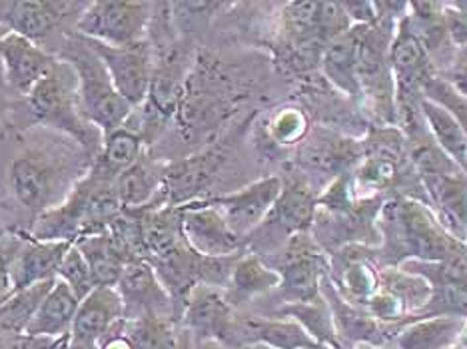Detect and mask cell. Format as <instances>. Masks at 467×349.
Segmentation results:
<instances>
[{"label": "cell", "mask_w": 467, "mask_h": 349, "mask_svg": "<svg viewBox=\"0 0 467 349\" xmlns=\"http://www.w3.org/2000/svg\"><path fill=\"white\" fill-rule=\"evenodd\" d=\"M379 244L374 258L379 268H398L403 262H445L465 250L435 220L433 211L410 196H389L376 220Z\"/></svg>", "instance_id": "6da1fadb"}, {"label": "cell", "mask_w": 467, "mask_h": 349, "mask_svg": "<svg viewBox=\"0 0 467 349\" xmlns=\"http://www.w3.org/2000/svg\"><path fill=\"white\" fill-rule=\"evenodd\" d=\"M72 154H60L58 148H26L8 168V184L16 202L33 214L60 206L74 190L77 166Z\"/></svg>", "instance_id": "7a4b0ae2"}, {"label": "cell", "mask_w": 467, "mask_h": 349, "mask_svg": "<svg viewBox=\"0 0 467 349\" xmlns=\"http://www.w3.org/2000/svg\"><path fill=\"white\" fill-rule=\"evenodd\" d=\"M60 60L67 62L77 74L82 114L102 134V139L124 128V122L134 108L114 88L110 74L106 72L102 60L90 48L87 38L78 35L68 40L60 50Z\"/></svg>", "instance_id": "3957f363"}, {"label": "cell", "mask_w": 467, "mask_h": 349, "mask_svg": "<svg viewBox=\"0 0 467 349\" xmlns=\"http://www.w3.org/2000/svg\"><path fill=\"white\" fill-rule=\"evenodd\" d=\"M26 98L28 108L33 110L36 120L50 126V128L68 132L87 150L99 154L102 144L92 140L94 126L84 118L78 98L77 74L67 62H58L57 68L28 92Z\"/></svg>", "instance_id": "277c9868"}, {"label": "cell", "mask_w": 467, "mask_h": 349, "mask_svg": "<svg viewBox=\"0 0 467 349\" xmlns=\"http://www.w3.org/2000/svg\"><path fill=\"white\" fill-rule=\"evenodd\" d=\"M275 256L264 258L280 276L282 303H304L322 300V278L330 270L326 251L316 244L310 231L292 236L274 251Z\"/></svg>", "instance_id": "5b68a950"}, {"label": "cell", "mask_w": 467, "mask_h": 349, "mask_svg": "<svg viewBox=\"0 0 467 349\" xmlns=\"http://www.w3.org/2000/svg\"><path fill=\"white\" fill-rule=\"evenodd\" d=\"M317 198H320V190H316L302 172L296 170L282 176V192L278 200L264 224L250 236L262 234V248L270 246V250L275 248L278 251L292 236L306 234L312 230Z\"/></svg>", "instance_id": "8992f818"}, {"label": "cell", "mask_w": 467, "mask_h": 349, "mask_svg": "<svg viewBox=\"0 0 467 349\" xmlns=\"http://www.w3.org/2000/svg\"><path fill=\"white\" fill-rule=\"evenodd\" d=\"M154 6V3H126V0L88 3L77 23V33L109 46L138 45L146 40L150 30Z\"/></svg>", "instance_id": "52a82bcc"}, {"label": "cell", "mask_w": 467, "mask_h": 349, "mask_svg": "<svg viewBox=\"0 0 467 349\" xmlns=\"http://www.w3.org/2000/svg\"><path fill=\"white\" fill-rule=\"evenodd\" d=\"M298 172L304 176H330V182L344 174H352L364 158V140L330 126H316L296 150Z\"/></svg>", "instance_id": "ba28073f"}, {"label": "cell", "mask_w": 467, "mask_h": 349, "mask_svg": "<svg viewBox=\"0 0 467 349\" xmlns=\"http://www.w3.org/2000/svg\"><path fill=\"white\" fill-rule=\"evenodd\" d=\"M87 42L102 60L120 97L132 108L144 104L154 77V52L150 42L144 40L132 46H109L90 38H87Z\"/></svg>", "instance_id": "9c48e42d"}, {"label": "cell", "mask_w": 467, "mask_h": 349, "mask_svg": "<svg viewBox=\"0 0 467 349\" xmlns=\"http://www.w3.org/2000/svg\"><path fill=\"white\" fill-rule=\"evenodd\" d=\"M280 192L282 176H266L238 190V192L202 200L218 208L234 234L246 241V238L254 234L264 224V220L268 218Z\"/></svg>", "instance_id": "30bf717a"}, {"label": "cell", "mask_w": 467, "mask_h": 349, "mask_svg": "<svg viewBox=\"0 0 467 349\" xmlns=\"http://www.w3.org/2000/svg\"><path fill=\"white\" fill-rule=\"evenodd\" d=\"M186 244L204 258H230L246 251V241L236 236L220 210L206 200L180 206Z\"/></svg>", "instance_id": "8fae6325"}, {"label": "cell", "mask_w": 467, "mask_h": 349, "mask_svg": "<svg viewBox=\"0 0 467 349\" xmlns=\"http://www.w3.org/2000/svg\"><path fill=\"white\" fill-rule=\"evenodd\" d=\"M327 276L349 303L366 308L379 290L381 268L374 258V248L362 244L344 246L327 256Z\"/></svg>", "instance_id": "7c38bea8"}, {"label": "cell", "mask_w": 467, "mask_h": 349, "mask_svg": "<svg viewBox=\"0 0 467 349\" xmlns=\"http://www.w3.org/2000/svg\"><path fill=\"white\" fill-rule=\"evenodd\" d=\"M182 320L194 335V342L214 340L228 347L236 345V315L224 290L198 285L188 295Z\"/></svg>", "instance_id": "4fadbf2b"}, {"label": "cell", "mask_w": 467, "mask_h": 349, "mask_svg": "<svg viewBox=\"0 0 467 349\" xmlns=\"http://www.w3.org/2000/svg\"><path fill=\"white\" fill-rule=\"evenodd\" d=\"M116 292L124 303V320L148 315L170 317V320L180 317L172 298L146 260H134L124 268L116 283Z\"/></svg>", "instance_id": "5bb4252c"}, {"label": "cell", "mask_w": 467, "mask_h": 349, "mask_svg": "<svg viewBox=\"0 0 467 349\" xmlns=\"http://www.w3.org/2000/svg\"><path fill=\"white\" fill-rule=\"evenodd\" d=\"M88 3H38V0H10L0 3V26L8 33H15L33 40L47 38L65 20H80Z\"/></svg>", "instance_id": "9a60e30c"}, {"label": "cell", "mask_w": 467, "mask_h": 349, "mask_svg": "<svg viewBox=\"0 0 467 349\" xmlns=\"http://www.w3.org/2000/svg\"><path fill=\"white\" fill-rule=\"evenodd\" d=\"M0 60L6 87L23 97H28V92L58 65V60L36 42L8 30L0 35Z\"/></svg>", "instance_id": "2e32d148"}, {"label": "cell", "mask_w": 467, "mask_h": 349, "mask_svg": "<svg viewBox=\"0 0 467 349\" xmlns=\"http://www.w3.org/2000/svg\"><path fill=\"white\" fill-rule=\"evenodd\" d=\"M224 160L226 154L220 148H208L196 156L166 166L162 188L166 206H186L202 200V194L214 182Z\"/></svg>", "instance_id": "e0dca14e"}, {"label": "cell", "mask_w": 467, "mask_h": 349, "mask_svg": "<svg viewBox=\"0 0 467 349\" xmlns=\"http://www.w3.org/2000/svg\"><path fill=\"white\" fill-rule=\"evenodd\" d=\"M320 292L332 312L337 340L344 349L356 345H384L388 342L384 327L369 315L366 308H359V305L344 300L327 273L322 278Z\"/></svg>", "instance_id": "ac0fdd59"}, {"label": "cell", "mask_w": 467, "mask_h": 349, "mask_svg": "<svg viewBox=\"0 0 467 349\" xmlns=\"http://www.w3.org/2000/svg\"><path fill=\"white\" fill-rule=\"evenodd\" d=\"M72 246L74 241H38L25 238L10 268L13 290L55 280L62 260Z\"/></svg>", "instance_id": "d6986e66"}, {"label": "cell", "mask_w": 467, "mask_h": 349, "mask_svg": "<svg viewBox=\"0 0 467 349\" xmlns=\"http://www.w3.org/2000/svg\"><path fill=\"white\" fill-rule=\"evenodd\" d=\"M236 345H266L270 349H324L288 317H236Z\"/></svg>", "instance_id": "ffe728a7"}, {"label": "cell", "mask_w": 467, "mask_h": 349, "mask_svg": "<svg viewBox=\"0 0 467 349\" xmlns=\"http://www.w3.org/2000/svg\"><path fill=\"white\" fill-rule=\"evenodd\" d=\"M124 320V303L116 288L94 290L88 298H84L74 317L70 337L87 344H100L112 327Z\"/></svg>", "instance_id": "44dd1931"}, {"label": "cell", "mask_w": 467, "mask_h": 349, "mask_svg": "<svg viewBox=\"0 0 467 349\" xmlns=\"http://www.w3.org/2000/svg\"><path fill=\"white\" fill-rule=\"evenodd\" d=\"M359 36H362V26H352L346 35L337 36L324 48V55L320 60L324 80L330 84L337 94H342V97L356 102L362 98L358 82Z\"/></svg>", "instance_id": "7402d4cb"}, {"label": "cell", "mask_w": 467, "mask_h": 349, "mask_svg": "<svg viewBox=\"0 0 467 349\" xmlns=\"http://www.w3.org/2000/svg\"><path fill=\"white\" fill-rule=\"evenodd\" d=\"M164 176L166 166L152 162L144 154L129 170L116 178V192H119L122 210H142L150 206H166L164 200Z\"/></svg>", "instance_id": "603a6c76"}, {"label": "cell", "mask_w": 467, "mask_h": 349, "mask_svg": "<svg viewBox=\"0 0 467 349\" xmlns=\"http://www.w3.org/2000/svg\"><path fill=\"white\" fill-rule=\"evenodd\" d=\"M77 248L87 260L97 288H100V285L116 288L124 268L136 260L130 250L112 234L110 228L100 231V234H90L77 240Z\"/></svg>", "instance_id": "cb8c5ba5"}, {"label": "cell", "mask_w": 467, "mask_h": 349, "mask_svg": "<svg viewBox=\"0 0 467 349\" xmlns=\"http://www.w3.org/2000/svg\"><path fill=\"white\" fill-rule=\"evenodd\" d=\"M280 276L270 263L254 251H242L232 268V276L226 285V298L236 308L240 303L278 290Z\"/></svg>", "instance_id": "d4e9b609"}, {"label": "cell", "mask_w": 467, "mask_h": 349, "mask_svg": "<svg viewBox=\"0 0 467 349\" xmlns=\"http://www.w3.org/2000/svg\"><path fill=\"white\" fill-rule=\"evenodd\" d=\"M467 320L438 315L398 327L391 340L398 349H450L463 335Z\"/></svg>", "instance_id": "484cf974"}, {"label": "cell", "mask_w": 467, "mask_h": 349, "mask_svg": "<svg viewBox=\"0 0 467 349\" xmlns=\"http://www.w3.org/2000/svg\"><path fill=\"white\" fill-rule=\"evenodd\" d=\"M80 300L72 293V290L65 282L57 278L55 288L40 303L38 312L35 313L33 322L26 327V335L33 337H50V340H60L70 334L74 317H77Z\"/></svg>", "instance_id": "4316f807"}, {"label": "cell", "mask_w": 467, "mask_h": 349, "mask_svg": "<svg viewBox=\"0 0 467 349\" xmlns=\"http://www.w3.org/2000/svg\"><path fill=\"white\" fill-rule=\"evenodd\" d=\"M420 112L435 146L467 174V139L455 116L426 97L420 100Z\"/></svg>", "instance_id": "83f0119b"}, {"label": "cell", "mask_w": 467, "mask_h": 349, "mask_svg": "<svg viewBox=\"0 0 467 349\" xmlns=\"http://www.w3.org/2000/svg\"><path fill=\"white\" fill-rule=\"evenodd\" d=\"M144 150L142 136L132 130H126V126L120 130L102 139V146L99 154L94 156V162L90 168V174L97 176L104 182H116L124 170L140 160Z\"/></svg>", "instance_id": "f1b7e54d"}, {"label": "cell", "mask_w": 467, "mask_h": 349, "mask_svg": "<svg viewBox=\"0 0 467 349\" xmlns=\"http://www.w3.org/2000/svg\"><path fill=\"white\" fill-rule=\"evenodd\" d=\"M57 278L42 282L30 288L13 290L6 298L0 300V335H20L26 332L28 323L33 322L35 313L38 312L40 303L45 302L50 290L55 288Z\"/></svg>", "instance_id": "f546056e"}, {"label": "cell", "mask_w": 467, "mask_h": 349, "mask_svg": "<svg viewBox=\"0 0 467 349\" xmlns=\"http://www.w3.org/2000/svg\"><path fill=\"white\" fill-rule=\"evenodd\" d=\"M275 317H288V320L300 323L306 334L324 349H344L337 340L332 312L324 298L304 303H282Z\"/></svg>", "instance_id": "4dcf8cb0"}, {"label": "cell", "mask_w": 467, "mask_h": 349, "mask_svg": "<svg viewBox=\"0 0 467 349\" xmlns=\"http://www.w3.org/2000/svg\"><path fill=\"white\" fill-rule=\"evenodd\" d=\"M379 290L394 295L408 310V320L420 313L431 300L433 288L428 280L401 268H381L379 272ZM398 330V327H396ZM394 334V332H391Z\"/></svg>", "instance_id": "1f68e13d"}, {"label": "cell", "mask_w": 467, "mask_h": 349, "mask_svg": "<svg viewBox=\"0 0 467 349\" xmlns=\"http://www.w3.org/2000/svg\"><path fill=\"white\" fill-rule=\"evenodd\" d=\"M122 332L129 337L132 349H178L180 340L176 320L170 317H138L122 320Z\"/></svg>", "instance_id": "d6a6232c"}, {"label": "cell", "mask_w": 467, "mask_h": 349, "mask_svg": "<svg viewBox=\"0 0 467 349\" xmlns=\"http://www.w3.org/2000/svg\"><path fill=\"white\" fill-rule=\"evenodd\" d=\"M310 112L302 106H282L274 110L266 122V136L275 148H298L312 132Z\"/></svg>", "instance_id": "836d02e7"}, {"label": "cell", "mask_w": 467, "mask_h": 349, "mask_svg": "<svg viewBox=\"0 0 467 349\" xmlns=\"http://www.w3.org/2000/svg\"><path fill=\"white\" fill-rule=\"evenodd\" d=\"M57 278L60 282H65L80 302L84 298H88V295L97 290V282H94L88 263H87V260H84L77 244H74L67 251V256H65V260H62L60 268H58Z\"/></svg>", "instance_id": "e575fe53"}, {"label": "cell", "mask_w": 467, "mask_h": 349, "mask_svg": "<svg viewBox=\"0 0 467 349\" xmlns=\"http://www.w3.org/2000/svg\"><path fill=\"white\" fill-rule=\"evenodd\" d=\"M423 97L441 104L443 108H448L455 116V120L460 122L467 139V100L462 97V94L455 92L438 74V77H433L426 87H423Z\"/></svg>", "instance_id": "d590c367"}, {"label": "cell", "mask_w": 467, "mask_h": 349, "mask_svg": "<svg viewBox=\"0 0 467 349\" xmlns=\"http://www.w3.org/2000/svg\"><path fill=\"white\" fill-rule=\"evenodd\" d=\"M23 244V240H0V300L6 298V295L13 292V278H10V268H13V262L16 251Z\"/></svg>", "instance_id": "8d00e7d4"}, {"label": "cell", "mask_w": 467, "mask_h": 349, "mask_svg": "<svg viewBox=\"0 0 467 349\" xmlns=\"http://www.w3.org/2000/svg\"><path fill=\"white\" fill-rule=\"evenodd\" d=\"M441 78L467 100V46L455 50L451 65L445 70V77Z\"/></svg>", "instance_id": "74e56055"}, {"label": "cell", "mask_w": 467, "mask_h": 349, "mask_svg": "<svg viewBox=\"0 0 467 349\" xmlns=\"http://www.w3.org/2000/svg\"><path fill=\"white\" fill-rule=\"evenodd\" d=\"M445 5V26H448L450 38L455 48L467 46V15L455 10L450 3Z\"/></svg>", "instance_id": "f35d334b"}, {"label": "cell", "mask_w": 467, "mask_h": 349, "mask_svg": "<svg viewBox=\"0 0 467 349\" xmlns=\"http://www.w3.org/2000/svg\"><path fill=\"white\" fill-rule=\"evenodd\" d=\"M348 18L352 20L354 26H368L374 25L378 20L376 3H368V0H356V3H342Z\"/></svg>", "instance_id": "ab89813d"}, {"label": "cell", "mask_w": 467, "mask_h": 349, "mask_svg": "<svg viewBox=\"0 0 467 349\" xmlns=\"http://www.w3.org/2000/svg\"><path fill=\"white\" fill-rule=\"evenodd\" d=\"M100 349H132V344L129 342V337L122 332V322L116 323L110 334L104 337V340L99 344Z\"/></svg>", "instance_id": "60d3db41"}, {"label": "cell", "mask_w": 467, "mask_h": 349, "mask_svg": "<svg viewBox=\"0 0 467 349\" xmlns=\"http://www.w3.org/2000/svg\"><path fill=\"white\" fill-rule=\"evenodd\" d=\"M194 349H254L252 345H244V347H228L220 342L214 340H204V342H194Z\"/></svg>", "instance_id": "b9f144b4"}, {"label": "cell", "mask_w": 467, "mask_h": 349, "mask_svg": "<svg viewBox=\"0 0 467 349\" xmlns=\"http://www.w3.org/2000/svg\"><path fill=\"white\" fill-rule=\"evenodd\" d=\"M455 10H460V13L467 15V0H460V3H450Z\"/></svg>", "instance_id": "7bdbcfd3"}, {"label": "cell", "mask_w": 467, "mask_h": 349, "mask_svg": "<svg viewBox=\"0 0 467 349\" xmlns=\"http://www.w3.org/2000/svg\"><path fill=\"white\" fill-rule=\"evenodd\" d=\"M8 100L3 97V94H0V116H3L6 110H8Z\"/></svg>", "instance_id": "ee69618b"}, {"label": "cell", "mask_w": 467, "mask_h": 349, "mask_svg": "<svg viewBox=\"0 0 467 349\" xmlns=\"http://www.w3.org/2000/svg\"><path fill=\"white\" fill-rule=\"evenodd\" d=\"M450 349H467V344L462 340V337H460V340L458 342H455Z\"/></svg>", "instance_id": "f6af8a7d"}, {"label": "cell", "mask_w": 467, "mask_h": 349, "mask_svg": "<svg viewBox=\"0 0 467 349\" xmlns=\"http://www.w3.org/2000/svg\"><path fill=\"white\" fill-rule=\"evenodd\" d=\"M349 349H384V345H356V347H349Z\"/></svg>", "instance_id": "bcb514c9"}, {"label": "cell", "mask_w": 467, "mask_h": 349, "mask_svg": "<svg viewBox=\"0 0 467 349\" xmlns=\"http://www.w3.org/2000/svg\"><path fill=\"white\" fill-rule=\"evenodd\" d=\"M5 70H3V60H0V87H5Z\"/></svg>", "instance_id": "7dc6e473"}, {"label": "cell", "mask_w": 467, "mask_h": 349, "mask_svg": "<svg viewBox=\"0 0 467 349\" xmlns=\"http://www.w3.org/2000/svg\"><path fill=\"white\" fill-rule=\"evenodd\" d=\"M462 340L467 344V323H465V330H463V335H462Z\"/></svg>", "instance_id": "c3c4849f"}, {"label": "cell", "mask_w": 467, "mask_h": 349, "mask_svg": "<svg viewBox=\"0 0 467 349\" xmlns=\"http://www.w3.org/2000/svg\"><path fill=\"white\" fill-rule=\"evenodd\" d=\"M254 349H270V347H266V345H252Z\"/></svg>", "instance_id": "681fc988"}, {"label": "cell", "mask_w": 467, "mask_h": 349, "mask_svg": "<svg viewBox=\"0 0 467 349\" xmlns=\"http://www.w3.org/2000/svg\"><path fill=\"white\" fill-rule=\"evenodd\" d=\"M3 238H5V228L0 226V240H3Z\"/></svg>", "instance_id": "f907efd6"}]
</instances>
